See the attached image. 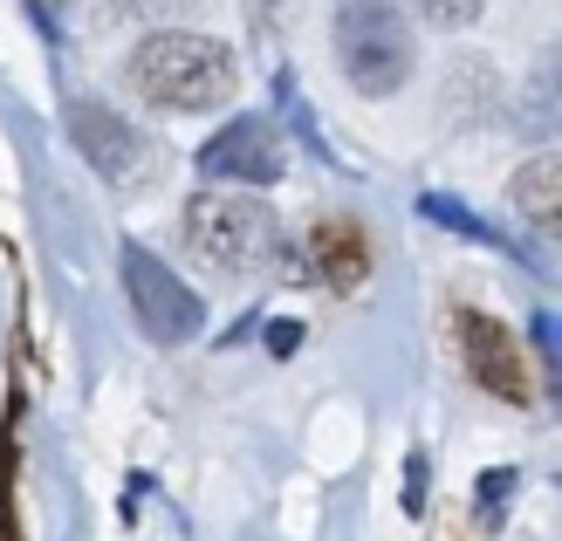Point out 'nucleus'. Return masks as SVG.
I'll return each instance as SVG.
<instances>
[{
  "label": "nucleus",
  "instance_id": "obj_1",
  "mask_svg": "<svg viewBox=\"0 0 562 541\" xmlns=\"http://www.w3.org/2000/svg\"><path fill=\"white\" fill-rule=\"evenodd\" d=\"M131 90L158 110H220L240 90V63L220 35L200 27H158L131 48Z\"/></svg>",
  "mask_w": 562,
  "mask_h": 541
},
{
  "label": "nucleus",
  "instance_id": "obj_2",
  "mask_svg": "<svg viewBox=\"0 0 562 541\" xmlns=\"http://www.w3.org/2000/svg\"><path fill=\"white\" fill-rule=\"evenodd\" d=\"M186 247L200 253V261H213L220 274H261L274 268L281 253H289V240H281V226L274 213L261 206V199H247V192H192L186 199Z\"/></svg>",
  "mask_w": 562,
  "mask_h": 541
},
{
  "label": "nucleus",
  "instance_id": "obj_3",
  "mask_svg": "<svg viewBox=\"0 0 562 541\" xmlns=\"http://www.w3.org/2000/svg\"><path fill=\"white\" fill-rule=\"evenodd\" d=\"M329 35H336V69L350 76L357 97H398L412 82L418 42H412V21L391 0H336Z\"/></svg>",
  "mask_w": 562,
  "mask_h": 541
},
{
  "label": "nucleus",
  "instance_id": "obj_4",
  "mask_svg": "<svg viewBox=\"0 0 562 541\" xmlns=\"http://www.w3.org/2000/svg\"><path fill=\"white\" fill-rule=\"evenodd\" d=\"M117 274H124V302H131V316H137V329L151 336V343H192V336L206 329V308H200V295L186 289V281L158 261L151 247H124L117 253Z\"/></svg>",
  "mask_w": 562,
  "mask_h": 541
},
{
  "label": "nucleus",
  "instance_id": "obj_5",
  "mask_svg": "<svg viewBox=\"0 0 562 541\" xmlns=\"http://www.w3.org/2000/svg\"><path fill=\"white\" fill-rule=\"evenodd\" d=\"M63 131L69 145L82 151V165L103 179V185H137L151 165V145L131 117H117V103H97V97H69L63 103Z\"/></svg>",
  "mask_w": 562,
  "mask_h": 541
},
{
  "label": "nucleus",
  "instance_id": "obj_6",
  "mask_svg": "<svg viewBox=\"0 0 562 541\" xmlns=\"http://www.w3.org/2000/svg\"><path fill=\"white\" fill-rule=\"evenodd\" d=\"M281 165H289V137L268 117H227L200 145V172L213 185H274Z\"/></svg>",
  "mask_w": 562,
  "mask_h": 541
},
{
  "label": "nucleus",
  "instance_id": "obj_7",
  "mask_svg": "<svg viewBox=\"0 0 562 541\" xmlns=\"http://www.w3.org/2000/svg\"><path fill=\"white\" fill-rule=\"evenodd\" d=\"M460 357L473 370V384L494 391V397H508V405H521L528 397V377H521V350L508 343V329H501L494 316H460Z\"/></svg>",
  "mask_w": 562,
  "mask_h": 541
},
{
  "label": "nucleus",
  "instance_id": "obj_8",
  "mask_svg": "<svg viewBox=\"0 0 562 541\" xmlns=\"http://www.w3.org/2000/svg\"><path fill=\"white\" fill-rule=\"evenodd\" d=\"M418 213H426L432 226H446V234H460V240H481V247H501V253H508V261L536 268V261H528V247H515V240L501 234V226H487L481 213H467V206H460L453 192H426V199H418Z\"/></svg>",
  "mask_w": 562,
  "mask_h": 541
},
{
  "label": "nucleus",
  "instance_id": "obj_9",
  "mask_svg": "<svg viewBox=\"0 0 562 541\" xmlns=\"http://www.w3.org/2000/svg\"><path fill=\"white\" fill-rule=\"evenodd\" d=\"M508 199H515V213L536 226V234H549V226H555V158L549 151L528 158L515 172V185H508Z\"/></svg>",
  "mask_w": 562,
  "mask_h": 541
},
{
  "label": "nucleus",
  "instance_id": "obj_10",
  "mask_svg": "<svg viewBox=\"0 0 562 541\" xmlns=\"http://www.w3.org/2000/svg\"><path fill=\"white\" fill-rule=\"evenodd\" d=\"M412 8H418V14H426L432 27H467L473 14H481V8H487V0H412Z\"/></svg>",
  "mask_w": 562,
  "mask_h": 541
},
{
  "label": "nucleus",
  "instance_id": "obj_11",
  "mask_svg": "<svg viewBox=\"0 0 562 541\" xmlns=\"http://www.w3.org/2000/svg\"><path fill=\"white\" fill-rule=\"evenodd\" d=\"M405 507H426V460H418V452L405 466Z\"/></svg>",
  "mask_w": 562,
  "mask_h": 541
},
{
  "label": "nucleus",
  "instance_id": "obj_12",
  "mask_svg": "<svg viewBox=\"0 0 562 541\" xmlns=\"http://www.w3.org/2000/svg\"><path fill=\"white\" fill-rule=\"evenodd\" d=\"M508 487H515V473H508V466H501V473H481V507L508 500Z\"/></svg>",
  "mask_w": 562,
  "mask_h": 541
},
{
  "label": "nucleus",
  "instance_id": "obj_13",
  "mask_svg": "<svg viewBox=\"0 0 562 541\" xmlns=\"http://www.w3.org/2000/svg\"><path fill=\"white\" fill-rule=\"evenodd\" d=\"M295 343H302V329H295V323H274V329H268V350H274V357H289Z\"/></svg>",
  "mask_w": 562,
  "mask_h": 541
},
{
  "label": "nucleus",
  "instance_id": "obj_14",
  "mask_svg": "<svg viewBox=\"0 0 562 541\" xmlns=\"http://www.w3.org/2000/svg\"><path fill=\"white\" fill-rule=\"evenodd\" d=\"M27 8H35V14L48 21V14H63V8H76V0H27Z\"/></svg>",
  "mask_w": 562,
  "mask_h": 541
}]
</instances>
